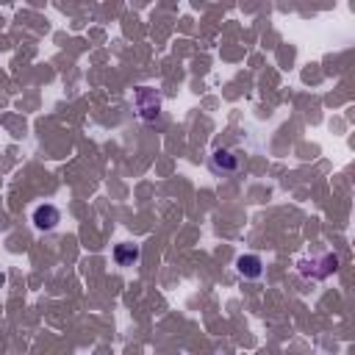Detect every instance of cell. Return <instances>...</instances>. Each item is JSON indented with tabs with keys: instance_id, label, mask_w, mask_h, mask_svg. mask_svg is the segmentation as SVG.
Masks as SVG:
<instances>
[{
	"instance_id": "cell-1",
	"label": "cell",
	"mask_w": 355,
	"mask_h": 355,
	"mask_svg": "<svg viewBox=\"0 0 355 355\" xmlns=\"http://www.w3.org/2000/svg\"><path fill=\"white\" fill-rule=\"evenodd\" d=\"M297 269H300L303 278L325 280V278H330V275L338 269V256H336V253H325V256H319V258H305V261L297 264Z\"/></svg>"
},
{
	"instance_id": "cell-2",
	"label": "cell",
	"mask_w": 355,
	"mask_h": 355,
	"mask_svg": "<svg viewBox=\"0 0 355 355\" xmlns=\"http://www.w3.org/2000/svg\"><path fill=\"white\" fill-rule=\"evenodd\" d=\"M242 155L239 153H233V150H225V147H217L214 153H211V158H209V166H211V172L214 175H220V178H231V175H236L239 169H242Z\"/></svg>"
},
{
	"instance_id": "cell-3",
	"label": "cell",
	"mask_w": 355,
	"mask_h": 355,
	"mask_svg": "<svg viewBox=\"0 0 355 355\" xmlns=\"http://www.w3.org/2000/svg\"><path fill=\"white\" fill-rule=\"evenodd\" d=\"M133 103H136V111H139V117L142 119H155L158 114H161V95L155 92V89H150V86H142L139 92H136V97H133Z\"/></svg>"
},
{
	"instance_id": "cell-4",
	"label": "cell",
	"mask_w": 355,
	"mask_h": 355,
	"mask_svg": "<svg viewBox=\"0 0 355 355\" xmlns=\"http://www.w3.org/2000/svg\"><path fill=\"white\" fill-rule=\"evenodd\" d=\"M59 222H61V211H59L53 203H45V206H39V209L34 211V228L42 231V233L56 231Z\"/></svg>"
},
{
	"instance_id": "cell-5",
	"label": "cell",
	"mask_w": 355,
	"mask_h": 355,
	"mask_svg": "<svg viewBox=\"0 0 355 355\" xmlns=\"http://www.w3.org/2000/svg\"><path fill=\"white\" fill-rule=\"evenodd\" d=\"M236 272L244 278V280H258L264 275V261L258 256H239L236 258Z\"/></svg>"
},
{
	"instance_id": "cell-6",
	"label": "cell",
	"mask_w": 355,
	"mask_h": 355,
	"mask_svg": "<svg viewBox=\"0 0 355 355\" xmlns=\"http://www.w3.org/2000/svg\"><path fill=\"white\" fill-rule=\"evenodd\" d=\"M139 258H142V250L131 242L114 247V264L117 267H133V264H139Z\"/></svg>"
}]
</instances>
